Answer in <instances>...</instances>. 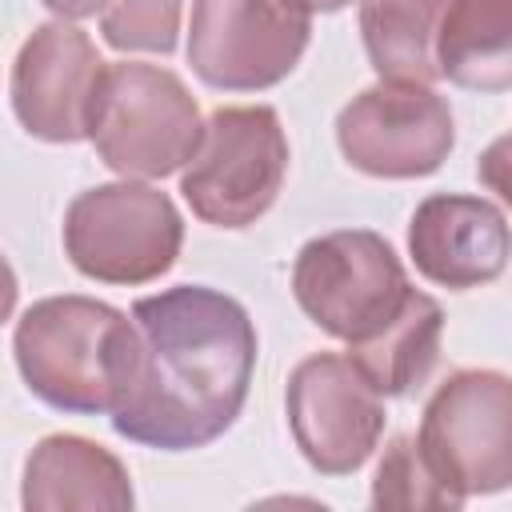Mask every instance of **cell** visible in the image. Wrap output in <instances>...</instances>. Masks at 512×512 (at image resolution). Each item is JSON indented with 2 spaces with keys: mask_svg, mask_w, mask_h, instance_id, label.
<instances>
[{
  "mask_svg": "<svg viewBox=\"0 0 512 512\" xmlns=\"http://www.w3.org/2000/svg\"><path fill=\"white\" fill-rule=\"evenodd\" d=\"M132 320L140 348L112 412L116 436L160 452H192L224 436L256 372V328L244 304L204 284H176L140 296Z\"/></svg>",
  "mask_w": 512,
  "mask_h": 512,
  "instance_id": "6da1fadb",
  "label": "cell"
},
{
  "mask_svg": "<svg viewBox=\"0 0 512 512\" xmlns=\"http://www.w3.org/2000/svg\"><path fill=\"white\" fill-rule=\"evenodd\" d=\"M136 320L92 296H44L12 332L16 368L36 400L76 416H112L136 368Z\"/></svg>",
  "mask_w": 512,
  "mask_h": 512,
  "instance_id": "7a4b0ae2",
  "label": "cell"
},
{
  "mask_svg": "<svg viewBox=\"0 0 512 512\" xmlns=\"http://www.w3.org/2000/svg\"><path fill=\"white\" fill-rule=\"evenodd\" d=\"M88 140L116 176L164 180L200 152L204 120L176 72L120 60L104 68Z\"/></svg>",
  "mask_w": 512,
  "mask_h": 512,
  "instance_id": "3957f363",
  "label": "cell"
},
{
  "mask_svg": "<svg viewBox=\"0 0 512 512\" xmlns=\"http://www.w3.org/2000/svg\"><path fill=\"white\" fill-rule=\"evenodd\" d=\"M184 244V220L168 192L144 180H112L80 192L64 212V256L100 284L160 280Z\"/></svg>",
  "mask_w": 512,
  "mask_h": 512,
  "instance_id": "277c9868",
  "label": "cell"
},
{
  "mask_svg": "<svg viewBox=\"0 0 512 512\" xmlns=\"http://www.w3.org/2000/svg\"><path fill=\"white\" fill-rule=\"evenodd\" d=\"M292 296L320 332L352 348L372 340L408 304L412 284L380 232L336 228L296 252Z\"/></svg>",
  "mask_w": 512,
  "mask_h": 512,
  "instance_id": "5b68a950",
  "label": "cell"
},
{
  "mask_svg": "<svg viewBox=\"0 0 512 512\" xmlns=\"http://www.w3.org/2000/svg\"><path fill=\"white\" fill-rule=\"evenodd\" d=\"M288 176V136L276 108H216L204 124L200 152L180 172V192L212 228H248L280 196Z\"/></svg>",
  "mask_w": 512,
  "mask_h": 512,
  "instance_id": "8992f818",
  "label": "cell"
},
{
  "mask_svg": "<svg viewBox=\"0 0 512 512\" xmlns=\"http://www.w3.org/2000/svg\"><path fill=\"white\" fill-rule=\"evenodd\" d=\"M416 440L456 496L512 488V376L492 368L452 372L428 396Z\"/></svg>",
  "mask_w": 512,
  "mask_h": 512,
  "instance_id": "52a82bcc",
  "label": "cell"
},
{
  "mask_svg": "<svg viewBox=\"0 0 512 512\" xmlns=\"http://www.w3.org/2000/svg\"><path fill=\"white\" fill-rule=\"evenodd\" d=\"M312 12L300 0H192L188 64L220 92H264L304 56Z\"/></svg>",
  "mask_w": 512,
  "mask_h": 512,
  "instance_id": "ba28073f",
  "label": "cell"
},
{
  "mask_svg": "<svg viewBox=\"0 0 512 512\" xmlns=\"http://www.w3.org/2000/svg\"><path fill=\"white\" fill-rule=\"evenodd\" d=\"M336 144L364 176L416 180L432 176L448 160L456 124L448 100L432 84L380 80L340 108Z\"/></svg>",
  "mask_w": 512,
  "mask_h": 512,
  "instance_id": "9c48e42d",
  "label": "cell"
},
{
  "mask_svg": "<svg viewBox=\"0 0 512 512\" xmlns=\"http://www.w3.org/2000/svg\"><path fill=\"white\" fill-rule=\"evenodd\" d=\"M288 428L300 456L320 476H352L384 436V396L348 352L300 360L284 388Z\"/></svg>",
  "mask_w": 512,
  "mask_h": 512,
  "instance_id": "30bf717a",
  "label": "cell"
},
{
  "mask_svg": "<svg viewBox=\"0 0 512 512\" xmlns=\"http://www.w3.org/2000/svg\"><path fill=\"white\" fill-rule=\"evenodd\" d=\"M104 60L84 28L72 20H48L32 28L12 60V112L20 128L48 144L88 140Z\"/></svg>",
  "mask_w": 512,
  "mask_h": 512,
  "instance_id": "8fae6325",
  "label": "cell"
},
{
  "mask_svg": "<svg viewBox=\"0 0 512 512\" xmlns=\"http://www.w3.org/2000/svg\"><path fill=\"white\" fill-rule=\"evenodd\" d=\"M408 256L428 284L468 292L492 284L512 260V224L484 196L436 192L416 204Z\"/></svg>",
  "mask_w": 512,
  "mask_h": 512,
  "instance_id": "7c38bea8",
  "label": "cell"
},
{
  "mask_svg": "<svg viewBox=\"0 0 512 512\" xmlns=\"http://www.w3.org/2000/svg\"><path fill=\"white\" fill-rule=\"evenodd\" d=\"M20 504L28 512H64V508L128 512L136 496L120 456H112L96 440L56 432V436H44L24 460Z\"/></svg>",
  "mask_w": 512,
  "mask_h": 512,
  "instance_id": "4fadbf2b",
  "label": "cell"
},
{
  "mask_svg": "<svg viewBox=\"0 0 512 512\" xmlns=\"http://www.w3.org/2000/svg\"><path fill=\"white\" fill-rule=\"evenodd\" d=\"M440 76L468 92L512 88V0H448L436 32Z\"/></svg>",
  "mask_w": 512,
  "mask_h": 512,
  "instance_id": "5bb4252c",
  "label": "cell"
},
{
  "mask_svg": "<svg viewBox=\"0 0 512 512\" xmlns=\"http://www.w3.org/2000/svg\"><path fill=\"white\" fill-rule=\"evenodd\" d=\"M440 336H444V308L428 292L412 288L408 304L372 340L352 344L348 356L376 384V392L384 400L388 396H408L436 368Z\"/></svg>",
  "mask_w": 512,
  "mask_h": 512,
  "instance_id": "9a60e30c",
  "label": "cell"
},
{
  "mask_svg": "<svg viewBox=\"0 0 512 512\" xmlns=\"http://www.w3.org/2000/svg\"><path fill=\"white\" fill-rule=\"evenodd\" d=\"M448 0H360V36L380 80H440L436 32Z\"/></svg>",
  "mask_w": 512,
  "mask_h": 512,
  "instance_id": "2e32d148",
  "label": "cell"
},
{
  "mask_svg": "<svg viewBox=\"0 0 512 512\" xmlns=\"http://www.w3.org/2000/svg\"><path fill=\"white\" fill-rule=\"evenodd\" d=\"M464 496H456L428 464V456L420 452L416 436H392L376 480H372V508H432V512H452L460 508Z\"/></svg>",
  "mask_w": 512,
  "mask_h": 512,
  "instance_id": "e0dca14e",
  "label": "cell"
},
{
  "mask_svg": "<svg viewBox=\"0 0 512 512\" xmlns=\"http://www.w3.org/2000/svg\"><path fill=\"white\" fill-rule=\"evenodd\" d=\"M184 0H112L100 16V32L116 52H160L168 56L180 40Z\"/></svg>",
  "mask_w": 512,
  "mask_h": 512,
  "instance_id": "ac0fdd59",
  "label": "cell"
},
{
  "mask_svg": "<svg viewBox=\"0 0 512 512\" xmlns=\"http://www.w3.org/2000/svg\"><path fill=\"white\" fill-rule=\"evenodd\" d=\"M476 176H480V184H484L488 192H496V196L512 208V132L496 136V140L480 152Z\"/></svg>",
  "mask_w": 512,
  "mask_h": 512,
  "instance_id": "d6986e66",
  "label": "cell"
},
{
  "mask_svg": "<svg viewBox=\"0 0 512 512\" xmlns=\"http://www.w3.org/2000/svg\"><path fill=\"white\" fill-rule=\"evenodd\" d=\"M44 8H52L60 20H88V16H104L112 8V0H40Z\"/></svg>",
  "mask_w": 512,
  "mask_h": 512,
  "instance_id": "ffe728a7",
  "label": "cell"
},
{
  "mask_svg": "<svg viewBox=\"0 0 512 512\" xmlns=\"http://www.w3.org/2000/svg\"><path fill=\"white\" fill-rule=\"evenodd\" d=\"M300 4H308V12L316 16V12H340V8H348L352 0H300Z\"/></svg>",
  "mask_w": 512,
  "mask_h": 512,
  "instance_id": "44dd1931",
  "label": "cell"
}]
</instances>
